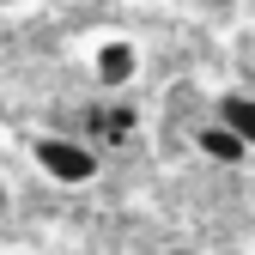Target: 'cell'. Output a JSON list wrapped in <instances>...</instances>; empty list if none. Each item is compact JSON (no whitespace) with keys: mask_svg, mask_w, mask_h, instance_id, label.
<instances>
[{"mask_svg":"<svg viewBox=\"0 0 255 255\" xmlns=\"http://www.w3.org/2000/svg\"><path fill=\"white\" fill-rule=\"evenodd\" d=\"M30 164H37L49 182L61 188H85V182H98L104 170V158L91 140H67V134H30Z\"/></svg>","mask_w":255,"mask_h":255,"instance_id":"1","label":"cell"},{"mask_svg":"<svg viewBox=\"0 0 255 255\" xmlns=\"http://www.w3.org/2000/svg\"><path fill=\"white\" fill-rule=\"evenodd\" d=\"M91 79H98V91H128L140 79V43L134 37H104L91 49Z\"/></svg>","mask_w":255,"mask_h":255,"instance_id":"2","label":"cell"},{"mask_svg":"<svg viewBox=\"0 0 255 255\" xmlns=\"http://www.w3.org/2000/svg\"><path fill=\"white\" fill-rule=\"evenodd\" d=\"M85 134L98 140V146H128V140L140 134V110L122 104L116 91H110V104H91L85 110Z\"/></svg>","mask_w":255,"mask_h":255,"instance_id":"3","label":"cell"},{"mask_svg":"<svg viewBox=\"0 0 255 255\" xmlns=\"http://www.w3.org/2000/svg\"><path fill=\"white\" fill-rule=\"evenodd\" d=\"M195 146H201V158H213V164H243V158L255 152L237 128L225 122V116H213V122H201L195 128Z\"/></svg>","mask_w":255,"mask_h":255,"instance_id":"4","label":"cell"},{"mask_svg":"<svg viewBox=\"0 0 255 255\" xmlns=\"http://www.w3.org/2000/svg\"><path fill=\"white\" fill-rule=\"evenodd\" d=\"M213 116H225V122L237 128V134L255 146V98H249V91H225V98L213 104Z\"/></svg>","mask_w":255,"mask_h":255,"instance_id":"5","label":"cell"},{"mask_svg":"<svg viewBox=\"0 0 255 255\" xmlns=\"http://www.w3.org/2000/svg\"><path fill=\"white\" fill-rule=\"evenodd\" d=\"M0 6H12V0H0Z\"/></svg>","mask_w":255,"mask_h":255,"instance_id":"6","label":"cell"}]
</instances>
